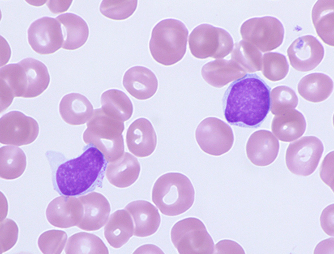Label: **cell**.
Instances as JSON below:
<instances>
[{
    "mask_svg": "<svg viewBox=\"0 0 334 254\" xmlns=\"http://www.w3.org/2000/svg\"><path fill=\"white\" fill-rule=\"evenodd\" d=\"M195 193L193 186L186 176L171 172L156 181L152 190V200L163 214L174 216L192 207Z\"/></svg>",
    "mask_w": 334,
    "mask_h": 254,
    "instance_id": "obj_4",
    "label": "cell"
},
{
    "mask_svg": "<svg viewBox=\"0 0 334 254\" xmlns=\"http://www.w3.org/2000/svg\"><path fill=\"white\" fill-rule=\"evenodd\" d=\"M27 38L32 49L41 55L55 53L62 47L64 42L60 23L49 16L32 22L27 30Z\"/></svg>",
    "mask_w": 334,
    "mask_h": 254,
    "instance_id": "obj_12",
    "label": "cell"
},
{
    "mask_svg": "<svg viewBox=\"0 0 334 254\" xmlns=\"http://www.w3.org/2000/svg\"><path fill=\"white\" fill-rule=\"evenodd\" d=\"M83 213V206L78 197L65 195L52 200L46 211L48 222L61 228L77 226L81 221Z\"/></svg>",
    "mask_w": 334,
    "mask_h": 254,
    "instance_id": "obj_14",
    "label": "cell"
},
{
    "mask_svg": "<svg viewBox=\"0 0 334 254\" xmlns=\"http://www.w3.org/2000/svg\"><path fill=\"white\" fill-rule=\"evenodd\" d=\"M288 70L289 64L283 55L270 52L263 55L261 71L267 79L272 81L281 80L285 77Z\"/></svg>",
    "mask_w": 334,
    "mask_h": 254,
    "instance_id": "obj_34",
    "label": "cell"
},
{
    "mask_svg": "<svg viewBox=\"0 0 334 254\" xmlns=\"http://www.w3.org/2000/svg\"><path fill=\"white\" fill-rule=\"evenodd\" d=\"M93 107L89 100L78 93L65 95L59 104V113L63 120L70 125H83L89 120Z\"/></svg>",
    "mask_w": 334,
    "mask_h": 254,
    "instance_id": "obj_23",
    "label": "cell"
},
{
    "mask_svg": "<svg viewBox=\"0 0 334 254\" xmlns=\"http://www.w3.org/2000/svg\"><path fill=\"white\" fill-rule=\"evenodd\" d=\"M137 5L136 0H103L99 9L108 18L122 20L130 17L136 10Z\"/></svg>",
    "mask_w": 334,
    "mask_h": 254,
    "instance_id": "obj_36",
    "label": "cell"
},
{
    "mask_svg": "<svg viewBox=\"0 0 334 254\" xmlns=\"http://www.w3.org/2000/svg\"><path fill=\"white\" fill-rule=\"evenodd\" d=\"M231 60L237 63L246 72L261 70L262 54L253 44L241 40L236 43Z\"/></svg>",
    "mask_w": 334,
    "mask_h": 254,
    "instance_id": "obj_33",
    "label": "cell"
},
{
    "mask_svg": "<svg viewBox=\"0 0 334 254\" xmlns=\"http://www.w3.org/2000/svg\"><path fill=\"white\" fill-rule=\"evenodd\" d=\"M191 54L198 59H222L232 52L233 39L225 30L208 24L196 27L189 37Z\"/></svg>",
    "mask_w": 334,
    "mask_h": 254,
    "instance_id": "obj_6",
    "label": "cell"
},
{
    "mask_svg": "<svg viewBox=\"0 0 334 254\" xmlns=\"http://www.w3.org/2000/svg\"><path fill=\"white\" fill-rule=\"evenodd\" d=\"M18 235V228L12 220L6 218L0 222V254L4 253L16 244Z\"/></svg>",
    "mask_w": 334,
    "mask_h": 254,
    "instance_id": "obj_38",
    "label": "cell"
},
{
    "mask_svg": "<svg viewBox=\"0 0 334 254\" xmlns=\"http://www.w3.org/2000/svg\"><path fill=\"white\" fill-rule=\"evenodd\" d=\"M171 239L180 254L214 253L211 237L202 221L195 217L176 222L171 229Z\"/></svg>",
    "mask_w": 334,
    "mask_h": 254,
    "instance_id": "obj_7",
    "label": "cell"
},
{
    "mask_svg": "<svg viewBox=\"0 0 334 254\" xmlns=\"http://www.w3.org/2000/svg\"><path fill=\"white\" fill-rule=\"evenodd\" d=\"M334 204L328 205L322 211L320 216V224L324 231L330 236H334Z\"/></svg>",
    "mask_w": 334,
    "mask_h": 254,
    "instance_id": "obj_40",
    "label": "cell"
},
{
    "mask_svg": "<svg viewBox=\"0 0 334 254\" xmlns=\"http://www.w3.org/2000/svg\"><path fill=\"white\" fill-rule=\"evenodd\" d=\"M107 162L102 152L90 146L77 158L61 163L54 175V188L65 195L78 196L100 186Z\"/></svg>",
    "mask_w": 334,
    "mask_h": 254,
    "instance_id": "obj_2",
    "label": "cell"
},
{
    "mask_svg": "<svg viewBox=\"0 0 334 254\" xmlns=\"http://www.w3.org/2000/svg\"><path fill=\"white\" fill-rule=\"evenodd\" d=\"M78 198L83 204L84 213L77 227L87 231L101 229L107 222L111 211L107 199L102 194L95 191L80 196Z\"/></svg>",
    "mask_w": 334,
    "mask_h": 254,
    "instance_id": "obj_18",
    "label": "cell"
},
{
    "mask_svg": "<svg viewBox=\"0 0 334 254\" xmlns=\"http://www.w3.org/2000/svg\"><path fill=\"white\" fill-rule=\"evenodd\" d=\"M86 126L83 141L100 151L107 162L114 161L123 155L124 124L122 120L100 108L93 110Z\"/></svg>",
    "mask_w": 334,
    "mask_h": 254,
    "instance_id": "obj_3",
    "label": "cell"
},
{
    "mask_svg": "<svg viewBox=\"0 0 334 254\" xmlns=\"http://www.w3.org/2000/svg\"><path fill=\"white\" fill-rule=\"evenodd\" d=\"M61 25L64 42L62 48L74 50L82 46L89 36V28L86 21L73 13H65L56 18Z\"/></svg>",
    "mask_w": 334,
    "mask_h": 254,
    "instance_id": "obj_26",
    "label": "cell"
},
{
    "mask_svg": "<svg viewBox=\"0 0 334 254\" xmlns=\"http://www.w3.org/2000/svg\"><path fill=\"white\" fill-rule=\"evenodd\" d=\"M323 151V144L319 138L303 136L289 144L285 153L286 166L295 175L309 176L316 170Z\"/></svg>",
    "mask_w": 334,
    "mask_h": 254,
    "instance_id": "obj_9",
    "label": "cell"
},
{
    "mask_svg": "<svg viewBox=\"0 0 334 254\" xmlns=\"http://www.w3.org/2000/svg\"><path fill=\"white\" fill-rule=\"evenodd\" d=\"M270 87L257 74H246L230 84L224 94V117L233 126L257 128L270 109Z\"/></svg>",
    "mask_w": 334,
    "mask_h": 254,
    "instance_id": "obj_1",
    "label": "cell"
},
{
    "mask_svg": "<svg viewBox=\"0 0 334 254\" xmlns=\"http://www.w3.org/2000/svg\"><path fill=\"white\" fill-rule=\"evenodd\" d=\"M26 157L23 151L16 146H2L0 149V176L5 180L19 178L24 172Z\"/></svg>",
    "mask_w": 334,
    "mask_h": 254,
    "instance_id": "obj_30",
    "label": "cell"
},
{
    "mask_svg": "<svg viewBox=\"0 0 334 254\" xmlns=\"http://www.w3.org/2000/svg\"><path fill=\"white\" fill-rule=\"evenodd\" d=\"M72 0H48L46 5L54 13H60L67 10Z\"/></svg>",
    "mask_w": 334,
    "mask_h": 254,
    "instance_id": "obj_42",
    "label": "cell"
},
{
    "mask_svg": "<svg viewBox=\"0 0 334 254\" xmlns=\"http://www.w3.org/2000/svg\"><path fill=\"white\" fill-rule=\"evenodd\" d=\"M0 113L12 103L14 97H24L27 81L24 68L19 63L0 68Z\"/></svg>",
    "mask_w": 334,
    "mask_h": 254,
    "instance_id": "obj_17",
    "label": "cell"
},
{
    "mask_svg": "<svg viewBox=\"0 0 334 254\" xmlns=\"http://www.w3.org/2000/svg\"><path fill=\"white\" fill-rule=\"evenodd\" d=\"M125 209L131 215L134 226V235L145 237L154 234L161 221L157 208L150 202L138 200L128 203Z\"/></svg>",
    "mask_w": 334,
    "mask_h": 254,
    "instance_id": "obj_19",
    "label": "cell"
},
{
    "mask_svg": "<svg viewBox=\"0 0 334 254\" xmlns=\"http://www.w3.org/2000/svg\"><path fill=\"white\" fill-rule=\"evenodd\" d=\"M67 233L62 230H50L43 233L38 240V246L44 254H60L66 245Z\"/></svg>",
    "mask_w": 334,
    "mask_h": 254,
    "instance_id": "obj_37",
    "label": "cell"
},
{
    "mask_svg": "<svg viewBox=\"0 0 334 254\" xmlns=\"http://www.w3.org/2000/svg\"><path fill=\"white\" fill-rule=\"evenodd\" d=\"M195 136L200 149L205 153L220 156L232 148L234 137L231 127L215 117H208L198 126Z\"/></svg>",
    "mask_w": 334,
    "mask_h": 254,
    "instance_id": "obj_10",
    "label": "cell"
},
{
    "mask_svg": "<svg viewBox=\"0 0 334 254\" xmlns=\"http://www.w3.org/2000/svg\"><path fill=\"white\" fill-rule=\"evenodd\" d=\"M26 75L27 87L24 98L36 97L48 87L50 77L47 66L42 62L32 58H26L19 62Z\"/></svg>",
    "mask_w": 334,
    "mask_h": 254,
    "instance_id": "obj_28",
    "label": "cell"
},
{
    "mask_svg": "<svg viewBox=\"0 0 334 254\" xmlns=\"http://www.w3.org/2000/svg\"><path fill=\"white\" fill-rule=\"evenodd\" d=\"M290 65L296 70L306 72L313 70L322 62L324 49L312 35H305L295 39L287 50Z\"/></svg>",
    "mask_w": 334,
    "mask_h": 254,
    "instance_id": "obj_13",
    "label": "cell"
},
{
    "mask_svg": "<svg viewBox=\"0 0 334 254\" xmlns=\"http://www.w3.org/2000/svg\"><path fill=\"white\" fill-rule=\"evenodd\" d=\"M39 133L37 122L18 111L3 115L0 120V142L1 144L22 146L32 143Z\"/></svg>",
    "mask_w": 334,
    "mask_h": 254,
    "instance_id": "obj_11",
    "label": "cell"
},
{
    "mask_svg": "<svg viewBox=\"0 0 334 254\" xmlns=\"http://www.w3.org/2000/svg\"><path fill=\"white\" fill-rule=\"evenodd\" d=\"M126 143L130 152L142 158L150 155L157 144V136L151 123L143 118L133 122L127 131Z\"/></svg>",
    "mask_w": 334,
    "mask_h": 254,
    "instance_id": "obj_16",
    "label": "cell"
},
{
    "mask_svg": "<svg viewBox=\"0 0 334 254\" xmlns=\"http://www.w3.org/2000/svg\"><path fill=\"white\" fill-rule=\"evenodd\" d=\"M334 1L318 0L312 10V20L316 33L327 45L334 46Z\"/></svg>",
    "mask_w": 334,
    "mask_h": 254,
    "instance_id": "obj_29",
    "label": "cell"
},
{
    "mask_svg": "<svg viewBox=\"0 0 334 254\" xmlns=\"http://www.w3.org/2000/svg\"><path fill=\"white\" fill-rule=\"evenodd\" d=\"M201 73L206 82L216 88H221L246 74V72L231 60L209 62L202 66Z\"/></svg>",
    "mask_w": 334,
    "mask_h": 254,
    "instance_id": "obj_22",
    "label": "cell"
},
{
    "mask_svg": "<svg viewBox=\"0 0 334 254\" xmlns=\"http://www.w3.org/2000/svg\"><path fill=\"white\" fill-rule=\"evenodd\" d=\"M123 85L133 97L143 100L155 94L158 83L156 75L150 69L142 66H134L125 72Z\"/></svg>",
    "mask_w": 334,
    "mask_h": 254,
    "instance_id": "obj_20",
    "label": "cell"
},
{
    "mask_svg": "<svg viewBox=\"0 0 334 254\" xmlns=\"http://www.w3.org/2000/svg\"><path fill=\"white\" fill-rule=\"evenodd\" d=\"M334 152L329 153L321 164L320 176L322 180L334 190Z\"/></svg>",
    "mask_w": 334,
    "mask_h": 254,
    "instance_id": "obj_39",
    "label": "cell"
},
{
    "mask_svg": "<svg viewBox=\"0 0 334 254\" xmlns=\"http://www.w3.org/2000/svg\"><path fill=\"white\" fill-rule=\"evenodd\" d=\"M67 254H109L108 249L102 240L96 235L81 232L71 236L65 248Z\"/></svg>",
    "mask_w": 334,
    "mask_h": 254,
    "instance_id": "obj_32",
    "label": "cell"
},
{
    "mask_svg": "<svg viewBox=\"0 0 334 254\" xmlns=\"http://www.w3.org/2000/svg\"><path fill=\"white\" fill-rule=\"evenodd\" d=\"M104 236L111 246L115 249L126 244L134 235L132 218L125 209L113 213L104 227Z\"/></svg>",
    "mask_w": 334,
    "mask_h": 254,
    "instance_id": "obj_25",
    "label": "cell"
},
{
    "mask_svg": "<svg viewBox=\"0 0 334 254\" xmlns=\"http://www.w3.org/2000/svg\"><path fill=\"white\" fill-rule=\"evenodd\" d=\"M298 103V98L291 88L281 85L272 89L270 92V109L274 115L294 109Z\"/></svg>",
    "mask_w": 334,
    "mask_h": 254,
    "instance_id": "obj_35",
    "label": "cell"
},
{
    "mask_svg": "<svg viewBox=\"0 0 334 254\" xmlns=\"http://www.w3.org/2000/svg\"><path fill=\"white\" fill-rule=\"evenodd\" d=\"M306 128V122L303 115L295 109L275 115L271 125L273 134L283 142L296 140L304 134Z\"/></svg>",
    "mask_w": 334,
    "mask_h": 254,
    "instance_id": "obj_24",
    "label": "cell"
},
{
    "mask_svg": "<svg viewBox=\"0 0 334 254\" xmlns=\"http://www.w3.org/2000/svg\"><path fill=\"white\" fill-rule=\"evenodd\" d=\"M215 253L218 254H245L240 245L229 240H223L218 242L215 246Z\"/></svg>",
    "mask_w": 334,
    "mask_h": 254,
    "instance_id": "obj_41",
    "label": "cell"
},
{
    "mask_svg": "<svg viewBox=\"0 0 334 254\" xmlns=\"http://www.w3.org/2000/svg\"><path fill=\"white\" fill-rule=\"evenodd\" d=\"M188 30L181 21L172 18L158 22L153 28L149 48L157 63L165 66L174 64L184 57Z\"/></svg>",
    "mask_w": 334,
    "mask_h": 254,
    "instance_id": "obj_5",
    "label": "cell"
},
{
    "mask_svg": "<svg viewBox=\"0 0 334 254\" xmlns=\"http://www.w3.org/2000/svg\"><path fill=\"white\" fill-rule=\"evenodd\" d=\"M140 172L138 160L129 152H124L120 158L109 162L105 170L108 181L119 188L132 185L138 179Z\"/></svg>",
    "mask_w": 334,
    "mask_h": 254,
    "instance_id": "obj_21",
    "label": "cell"
},
{
    "mask_svg": "<svg viewBox=\"0 0 334 254\" xmlns=\"http://www.w3.org/2000/svg\"><path fill=\"white\" fill-rule=\"evenodd\" d=\"M334 83L327 75L312 73L302 77L297 85L300 95L305 100L318 103L326 100L332 93Z\"/></svg>",
    "mask_w": 334,
    "mask_h": 254,
    "instance_id": "obj_27",
    "label": "cell"
},
{
    "mask_svg": "<svg viewBox=\"0 0 334 254\" xmlns=\"http://www.w3.org/2000/svg\"><path fill=\"white\" fill-rule=\"evenodd\" d=\"M240 34L243 40L266 52L275 49L282 44L284 29L278 19L267 16L245 21L240 27Z\"/></svg>",
    "mask_w": 334,
    "mask_h": 254,
    "instance_id": "obj_8",
    "label": "cell"
},
{
    "mask_svg": "<svg viewBox=\"0 0 334 254\" xmlns=\"http://www.w3.org/2000/svg\"><path fill=\"white\" fill-rule=\"evenodd\" d=\"M279 149L277 139L269 130H259L249 137L246 146L248 158L255 165L267 166L276 158Z\"/></svg>",
    "mask_w": 334,
    "mask_h": 254,
    "instance_id": "obj_15",
    "label": "cell"
},
{
    "mask_svg": "<svg viewBox=\"0 0 334 254\" xmlns=\"http://www.w3.org/2000/svg\"><path fill=\"white\" fill-rule=\"evenodd\" d=\"M101 108L124 122L129 120L133 113V105L129 97L123 91L109 89L101 96Z\"/></svg>",
    "mask_w": 334,
    "mask_h": 254,
    "instance_id": "obj_31",
    "label": "cell"
}]
</instances>
